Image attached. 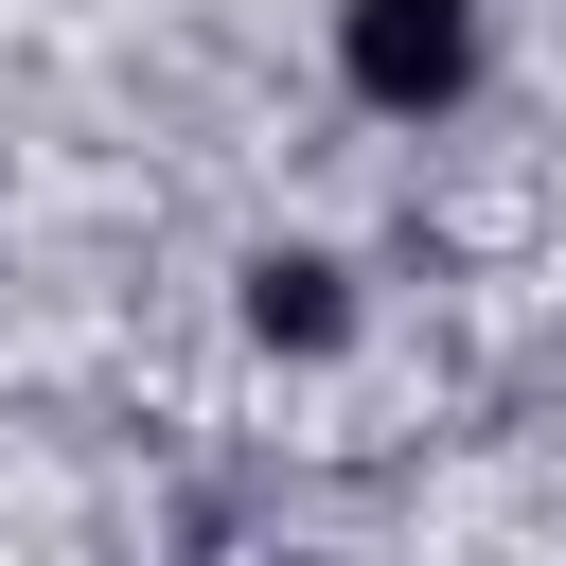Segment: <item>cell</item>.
Here are the masks:
<instances>
[{
  "label": "cell",
  "mask_w": 566,
  "mask_h": 566,
  "mask_svg": "<svg viewBox=\"0 0 566 566\" xmlns=\"http://www.w3.org/2000/svg\"><path fill=\"white\" fill-rule=\"evenodd\" d=\"M248 318H265V336H336V283H318V265H265V301H248Z\"/></svg>",
  "instance_id": "cell-2"
},
{
  "label": "cell",
  "mask_w": 566,
  "mask_h": 566,
  "mask_svg": "<svg viewBox=\"0 0 566 566\" xmlns=\"http://www.w3.org/2000/svg\"><path fill=\"white\" fill-rule=\"evenodd\" d=\"M460 53H478L460 0H354V88H371V106H442Z\"/></svg>",
  "instance_id": "cell-1"
}]
</instances>
